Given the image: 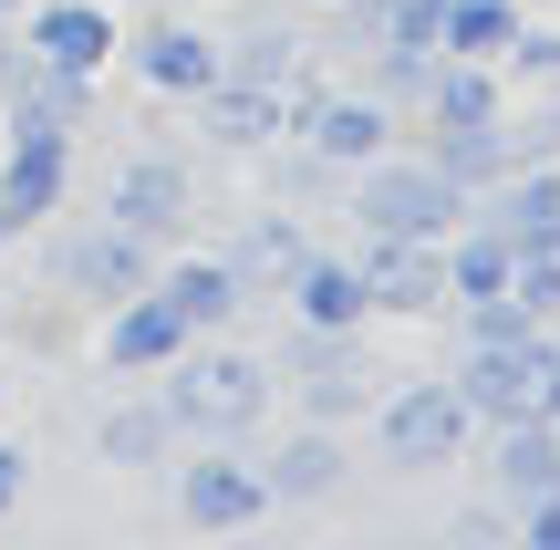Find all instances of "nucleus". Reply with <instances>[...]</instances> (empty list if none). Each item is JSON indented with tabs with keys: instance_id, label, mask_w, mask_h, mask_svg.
Segmentation results:
<instances>
[{
	"instance_id": "nucleus-16",
	"label": "nucleus",
	"mask_w": 560,
	"mask_h": 550,
	"mask_svg": "<svg viewBox=\"0 0 560 550\" xmlns=\"http://www.w3.org/2000/svg\"><path fill=\"white\" fill-rule=\"evenodd\" d=\"M280 302H291L312 332H363V323H374V312H363V270L342 260V249H312V260L291 270V291H280Z\"/></svg>"
},
{
	"instance_id": "nucleus-20",
	"label": "nucleus",
	"mask_w": 560,
	"mask_h": 550,
	"mask_svg": "<svg viewBox=\"0 0 560 550\" xmlns=\"http://www.w3.org/2000/svg\"><path fill=\"white\" fill-rule=\"evenodd\" d=\"M187 104H198V136L208 145H270L280 136V94H260V83H208V94H187Z\"/></svg>"
},
{
	"instance_id": "nucleus-18",
	"label": "nucleus",
	"mask_w": 560,
	"mask_h": 550,
	"mask_svg": "<svg viewBox=\"0 0 560 550\" xmlns=\"http://www.w3.org/2000/svg\"><path fill=\"white\" fill-rule=\"evenodd\" d=\"M136 73L156 83V94H208V83H219V42L198 32V21H156V32L136 42Z\"/></svg>"
},
{
	"instance_id": "nucleus-3",
	"label": "nucleus",
	"mask_w": 560,
	"mask_h": 550,
	"mask_svg": "<svg viewBox=\"0 0 560 550\" xmlns=\"http://www.w3.org/2000/svg\"><path fill=\"white\" fill-rule=\"evenodd\" d=\"M467 395L446 385V374H416V385H395V395H374V457L384 468H405V478H425V468H446V457L467 447Z\"/></svg>"
},
{
	"instance_id": "nucleus-4",
	"label": "nucleus",
	"mask_w": 560,
	"mask_h": 550,
	"mask_svg": "<svg viewBox=\"0 0 560 550\" xmlns=\"http://www.w3.org/2000/svg\"><path fill=\"white\" fill-rule=\"evenodd\" d=\"M166 468H177V519L187 530H249L270 510L260 457H240L229 436H198V457H166Z\"/></svg>"
},
{
	"instance_id": "nucleus-13",
	"label": "nucleus",
	"mask_w": 560,
	"mask_h": 550,
	"mask_svg": "<svg viewBox=\"0 0 560 550\" xmlns=\"http://www.w3.org/2000/svg\"><path fill=\"white\" fill-rule=\"evenodd\" d=\"M550 489H560V426H550V416L488 426V499L520 510V499H550Z\"/></svg>"
},
{
	"instance_id": "nucleus-5",
	"label": "nucleus",
	"mask_w": 560,
	"mask_h": 550,
	"mask_svg": "<svg viewBox=\"0 0 560 550\" xmlns=\"http://www.w3.org/2000/svg\"><path fill=\"white\" fill-rule=\"evenodd\" d=\"M62 187H73V125L32 115V104H11V156H0V208H11L21 229L52 219Z\"/></svg>"
},
{
	"instance_id": "nucleus-8",
	"label": "nucleus",
	"mask_w": 560,
	"mask_h": 550,
	"mask_svg": "<svg viewBox=\"0 0 560 550\" xmlns=\"http://www.w3.org/2000/svg\"><path fill=\"white\" fill-rule=\"evenodd\" d=\"M291 374H301V416H312V426L374 416V395H384V374L363 364V332H312V323H301V353H291Z\"/></svg>"
},
{
	"instance_id": "nucleus-24",
	"label": "nucleus",
	"mask_w": 560,
	"mask_h": 550,
	"mask_svg": "<svg viewBox=\"0 0 560 550\" xmlns=\"http://www.w3.org/2000/svg\"><path fill=\"white\" fill-rule=\"evenodd\" d=\"M509 291H520L529 323H560V249H520L509 260Z\"/></svg>"
},
{
	"instance_id": "nucleus-23",
	"label": "nucleus",
	"mask_w": 560,
	"mask_h": 550,
	"mask_svg": "<svg viewBox=\"0 0 560 550\" xmlns=\"http://www.w3.org/2000/svg\"><path fill=\"white\" fill-rule=\"evenodd\" d=\"M219 73H229V83H260V94H280V83L301 73V42H291V32H270V21H249L240 42H219Z\"/></svg>"
},
{
	"instance_id": "nucleus-30",
	"label": "nucleus",
	"mask_w": 560,
	"mask_h": 550,
	"mask_svg": "<svg viewBox=\"0 0 560 550\" xmlns=\"http://www.w3.org/2000/svg\"><path fill=\"white\" fill-rule=\"evenodd\" d=\"M550 426H560V416H550Z\"/></svg>"
},
{
	"instance_id": "nucleus-26",
	"label": "nucleus",
	"mask_w": 560,
	"mask_h": 550,
	"mask_svg": "<svg viewBox=\"0 0 560 550\" xmlns=\"http://www.w3.org/2000/svg\"><path fill=\"white\" fill-rule=\"evenodd\" d=\"M509 519H520V540H529V550H560V489H550V499H520Z\"/></svg>"
},
{
	"instance_id": "nucleus-9",
	"label": "nucleus",
	"mask_w": 560,
	"mask_h": 550,
	"mask_svg": "<svg viewBox=\"0 0 560 550\" xmlns=\"http://www.w3.org/2000/svg\"><path fill=\"white\" fill-rule=\"evenodd\" d=\"M291 145H312L322 166H342V177H353L363 156H384V145H395V104H384V94H332V83H322L312 115L291 125Z\"/></svg>"
},
{
	"instance_id": "nucleus-12",
	"label": "nucleus",
	"mask_w": 560,
	"mask_h": 550,
	"mask_svg": "<svg viewBox=\"0 0 560 550\" xmlns=\"http://www.w3.org/2000/svg\"><path fill=\"white\" fill-rule=\"evenodd\" d=\"M21 21H32V62H52V73H104L125 52L104 0H32Z\"/></svg>"
},
{
	"instance_id": "nucleus-14",
	"label": "nucleus",
	"mask_w": 560,
	"mask_h": 550,
	"mask_svg": "<svg viewBox=\"0 0 560 550\" xmlns=\"http://www.w3.org/2000/svg\"><path fill=\"white\" fill-rule=\"evenodd\" d=\"M187 343H198V332H187L177 312L156 302V291H125V302H104V364H115V374H166Z\"/></svg>"
},
{
	"instance_id": "nucleus-27",
	"label": "nucleus",
	"mask_w": 560,
	"mask_h": 550,
	"mask_svg": "<svg viewBox=\"0 0 560 550\" xmlns=\"http://www.w3.org/2000/svg\"><path fill=\"white\" fill-rule=\"evenodd\" d=\"M21 499H32V447L0 436V510H21Z\"/></svg>"
},
{
	"instance_id": "nucleus-11",
	"label": "nucleus",
	"mask_w": 560,
	"mask_h": 550,
	"mask_svg": "<svg viewBox=\"0 0 560 550\" xmlns=\"http://www.w3.org/2000/svg\"><path fill=\"white\" fill-rule=\"evenodd\" d=\"M353 270H363V312H446L436 239H363Z\"/></svg>"
},
{
	"instance_id": "nucleus-19",
	"label": "nucleus",
	"mask_w": 560,
	"mask_h": 550,
	"mask_svg": "<svg viewBox=\"0 0 560 550\" xmlns=\"http://www.w3.org/2000/svg\"><path fill=\"white\" fill-rule=\"evenodd\" d=\"M509 94H499V62H457L436 52V73H425V125H499Z\"/></svg>"
},
{
	"instance_id": "nucleus-2",
	"label": "nucleus",
	"mask_w": 560,
	"mask_h": 550,
	"mask_svg": "<svg viewBox=\"0 0 560 550\" xmlns=\"http://www.w3.org/2000/svg\"><path fill=\"white\" fill-rule=\"evenodd\" d=\"M353 219H363V239H446V229L467 219V198L436 177L425 156H363L353 166Z\"/></svg>"
},
{
	"instance_id": "nucleus-15",
	"label": "nucleus",
	"mask_w": 560,
	"mask_h": 550,
	"mask_svg": "<svg viewBox=\"0 0 560 550\" xmlns=\"http://www.w3.org/2000/svg\"><path fill=\"white\" fill-rule=\"evenodd\" d=\"M145 291H156L187 332H229V323H240V302H249L240 270H229V249H208V260H156V281H145Z\"/></svg>"
},
{
	"instance_id": "nucleus-7",
	"label": "nucleus",
	"mask_w": 560,
	"mask_h": 550,
	"mask_svg": "<svg viewBox=\"0 0 560 550\" xmlns=\"http://www.w3.org/2000/svg\"><path fill=\"white\" fill-rule=\"evenodd\" d=\"M104 219L166 249L187 219H198V177H187V166L166 156V145H145V156H125V166H115V187H104Z\"/></svg>"
},
{
	"instance_id": "nucleus-6",
	"label": "nucleus",
	"mask_w": 560,
	"mask_h": 550,
	"mask_svg": "<svg viewBox=\"0 0 560 550\" xmlns=\"http://www.w3.org/2000/svg\"><path fill=\"white\" fill-rule=\"evenodd\" d=\"M52 281H62V302H94V312H104V302H125V291L156 281V239L94 219V229H73V239L52 249Z\"/></svg>"
},
{
	"instance_id": "nucleus-21",
	"label": "nucleus",
	"mask_w": 560,
	"mask_h": 550,
	"mask_svg": "<svg viewBox=\"0 0 560 550\" xmlns=\"http://www.w3.org/2000/svg\"><path fill=\"white\" fill-rule=\"evenodd\" d=\"M425 166H436L457 198H478V187H499L509 177V145H499V125H436V136L416 145Z\"/></svg>"
},
{
	"instance_id": "nucleus-22",
	"label": "nucleus",
	"mask_w": 560,
	"mask_h": 550,
	"mask_svg": "<svg viewBox=\"0 0 560 550\" xmlns=\"http://www.w3.org/2000/svg\"><path fill=\"white\" fill-rule=\"evenodd\" d=\"M94 457H104V468H166V457H177L166 406H156V395H125V406L94 426Z\"/></svg>"
},
{
	"instance_id": "nucleus-28",
	"label": "nucleus",
	"mask_w": 560,
	"mask_h": 550,
	"mask_svg": "<svg viewBox=\"0 0 560 550\" xmlns=\"http://www.w3.org/2000/svg\"><path fill=\"white\" fill-rule=\"evenodd\" d=\"M21 11H32V0H0V32H11V21H21Z\"/></svg>"
},
{
	"instance_id": "nucleus-25",
	"label": "nucleus",
	"mask_w": 560,
	"mask_h": 550,
	"mask_svg": "<svg viewBox=\"0 0 560 550\" xmlns=\"http://www.w3.org/2000/svg\"><path fill=\"white\" fill-rule=\"evenodd\" d=\"M499 145H509V166H550L560 156V104H540V115H499Z\"/></svg>"
},
{
	"instance_id": "nucleus-1",
	"label": "nucleus",
	"mask_w": 560,
	"mask_h": 550,
	"mask_svg": "<svg viewBox=\"0 0 560 550\" xmlns=\"http://www.w3.org/2000/svg\"><path fill=\"white\" fill-rule=\"evenodd\" d=\"M270 385H280V374L260 364V353H229V343H208V332H198V343L166 364L156 406H166V426H177V447H198V436L260 426V416H270Z\"/></svg>"
},
{
	"instance_id": "nucleus-17",
	"label": "nucleus",
	"mask_w": 560,
	"mask_h": 550,
	"mask_svg": "<svg viewBox=\"0 0 560 550\" xmlns=\"http://www.w3.org/2000/svg\"><path fill=\"white\" fill-rule=\"evenodd\" d=\"M301 260H312V229H301L291 208H260V219L240 229V249H229V270H240V291H249V302H260V291L280 302Z\"/></svg>"
},
{
	"instance_id": "nucleus-10",
	"label": "nucleus",
	"mask_w": 560,
	"mask_h": 550,
	"mask_svg": "<svg viewBox=\"0 0 560 550\" xmlns=\"http://www.w3.org/2000/svg\"><path fill=\"white\" fill-rule=\"evenodd\" d=\"M260 478H270V510H312V499H332L342 478H353V447H342V426H312V416H301L260 457Z\"/></svg>"
},
{
	"instance_id": "nucleus-29",
	"label": "nucleus",
	"mask_w": 560,
	"mask_h": 550,
	"mask_svg": "<svg viewBox=\"0 0 560 550\" xmlns=\"http://www.w3.org/2000/svg\"><path fill=\"white\" fill-rule=\"evenodd\" d=\"M11 239H21V219H11V208H0V249H11Z\"/></svg>"
}]
</instances>
